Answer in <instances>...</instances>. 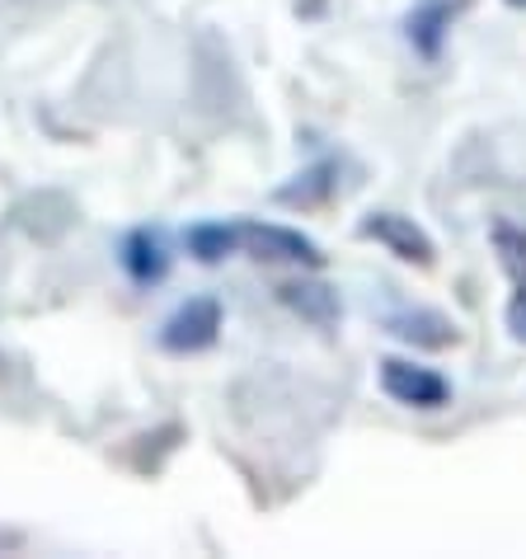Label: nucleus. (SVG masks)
Returning <instances> with one entry per match:
<instances>
[{"instance_id": "1", "label": "nucleus", "mask_w": 526, "mask_h": 559, "mask_svg": "<svg viewBox=\"0 0 526 559\" xmlns=\"http://www.w3.org/2000/svg\"><path fill=\"white\" fill-rule=\"evenodd\" d=\"M381 391L409 409H442L452 400V385H446L442 371L423 362H405V357H385L381 362Z\"/></svg>"}, {"instance_id": "2", "label": "nucleus", "mask_w": 526, "mask_h": 559, "mask_svg": "<svg viewBox=\"0 0 526 559\" xmlns=\"http://www.w3.org/2000/svg\"><path fill=\"white\" fill-rule=\"evenodd\" d=\"M216 334H222V306L212 297H193L165 320L160 344L169 353H203L216 344Z\"/></svg>"}, {"instance_id": "3", "label": "nucleus", "mask_w": 526, "mask_h": 559, "mask_svg": "<svg viewBox=\"0 0 526 559\" xmlns=\"http://www.w3.org/2000/svg\"><path fill=\"white\" fill-rule=\"evenodd\" d=\"M240 250H250L254 259H273V263H306V269H320V245L301 230H287V226H254L244 222L240 226Z\"/></svg>"}, {"instance_id": "4", "label": "nucleus", "mask_w": 526, "mask_h": 559, "mask_svg": "<svg viewBox=\"0 0 526 559\" xmlns=\"http://www.w3.org/2000/svg\"><path fill=\"white\" fill-rule=\"evenodd\" d=\"M362 236L385 245L391 254L409 259V263H432V240L409 222V216H399V212H371L362 222Z\"/></svg>"}, {"instance_id": "5", "label": "nucleus", "mask_w": 526, "mask_h": 559, "mask_svg": "<svg viewBox=\"0 0 526 559\" xmlns=\"http://www.w3.org/2000/svg\"><path fill=\"white\" fill-rule=\"evenodd\" d=\"M122 269H128V277L136 287H151L160 283V277L169 273V254H165V240L160 230H132L128 240H122Z\"/></svg>"}, {"instance_id": "6", "label": "nucleus", "mask_w": 526, "mask_h": 559, "mask_svg": "<svg viewBox=\"0 0 526 559\" xmlns=\"http://www.w3.org/2000/svg\"><path fill=\"white\" fill-rule=\"evenodd\" d=\"M456 5H461V0H423V5L409 14V43L423 57H438L442 52V34L452 28Z\"/></svg>"}, {"instance_id": "7", "label": "nucleus", "mask_w": 526, "mask_h": 559, "mask_svg": "<svg viewBox=\"0 0 526 559\" xmlns=\"http://www.w3.org/2000/svg\"><path fill=\"white\" fill-rule=\"evenodd\" d=\"M499 250H503V263L517 273V292L507 301V330H513L517 344H526V236L517 230H499Z\"/></svg>"}, {"instance_id": "8", "label": "nucleus", "mask_w": 526, "mask_h": 559, "mask_svg": "<svg viewBox=\"0 0 526 559\" xmlns=\"http://www.w3.org/2000/svg\"><path fill=\"white\" fill-rule=\"evenodd\" d=\"M391 334H395V338H409V344H423V348H446V344H456V324L446 320V316H432V310L395 316V320H391Z\"/></svg>"}, {"instance_id": "9", "label": "nucleus", "mask_w": 526, "mask_h": 559, "mask_svg": "<svg viewBox=\"0 0 526 559\" xmlns=\"http://www.w3.org/2000/svg\"><path fill=\"white\" fill-rule=\"evenodd\" d=\"M189 250L198 263H222L240 250V226H226V222H203L189 230Z\"/></svg>"}, {"instance_id": "10", "label": "nucleus", "mask_w": 526, "mask_h": 559, "mask_svg": "<svg viewBox=\"0 0 526 559\" xmlns=\"http://www.w3.org/2000/svg\"><path fill=\"white\" fill-rule=\"evenodd\" d=\"M283 301H287L291 310H301L306 320H315V324H330V320L338 316L334 292L320 287V283H287V287H283Z\"/></svg>"}, {"instance_id": "11", "label": "nucleus", "mask_w": 526, "mask_h": 559, "mask_svg": "<svg viewBox=\"0 0 526 559\" xmlns=\"http://www.w3.org/2000/svg\"><path fill=\"white\" fill-rule=\"evenodd\" d=\"M507 5H526V0H507Z\"/></svg>"}]
</instances>
